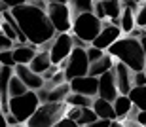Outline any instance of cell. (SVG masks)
<instances>
[{"label": "cell", "instance_id": "cell-9", "mask_svg": "<svg viewBox=\"0 0 146 127\" xmlns=\"http://www.w3.org/2000/svg\"><path fill=\"white\" fill-rule=\"evenodd\" d=\"M118 95L119 93H118V87H116V80H114L112 70L101 74V76L97 78V97L112 103Z\"/></svg>", "mask_w": 146, "mask_h": 127}, {"label": "cell", "instance_id": "cell-24", "mask_svg": "<svg viewBox=\"0 0 146 127\" xmlns=\"http://www.w3.org/2000/svg\"><path fill=\"white\" fill-rule=\"evenodd\" d=\"M65 103L68 106H76V108H89L93 103L91 97H86V95H78V93H68L65 97Z\"/></svg>", "mask_w": 146, "mask_h": 127}, {"label": "cell", "instance_id": "cell-12", "mask_svg": "<svg viewBox=\"0 0 146 127\" xmlns=\"http://www.w3.org/2000/svg\"><path fill=\"white\" fill-rule=\"evenodd\" d=\"M112 74H114V80H116V87H118V93L119 95H127L129 89L133 87V72L127 68L125 65L121 63H114L112 66Z\"/></svg>", "mask_w": 146, "mask_h": 127}, {"label": "cell", "instance_id": "cell-15", "mask_svg": "<svg viewBox=\"0 0 146 127\" xmlns=\"http://www.w3.org/2000/svg\"><path fill=\"white\" fill-rule=\"evenodd\" d=\"M11 74H13V68L10 66H2L0 65V110L8 112V82H10Z\"/></svg>", "mask_w": 146, "mask_h": 127}, {"label": "cell", "instance_id": "cell-30", "mask_svg": "<svg viewBox=\"0 0 146 127\" xmlns=\"http://www.w3.org/2000/svg\"><path fill=\"white\" fill-rule=\"evenodd\" d=\"M133 85H146V74L142 72H133Z\"/></svg>", "mask_w": 146, "mask_h": 127}, {"label": "cell", "instance_id": "cell-35", "mask_svg": "<svg viewBox=\"0 0 146 127\" xmlns=\"http://www.w3.org/2000/svg\"><path fill=\"white\" fill-rule=\"evenodd\" d=\"M135 122L139 123V125H146V110H139L137 112V116H135Z\"/></svg>", "mask_w": 146, "mask_h": 127}, {"label": "cell", "instance_id": "cell-32", "mask_svg": "<svg viewBox=\"0 0 146 127\" xmlns=\"http://www.w3.org/2000/svg\"><path fill=\"white\" fill-rule=\"evenodd\" d=\"M53 127H80V125H78L76 122H72V120H68L66 116H63V118H61V120L55 123Z\"/></svg>", "mask_w": 146, "mask_h": 127}, {"label": "cell", "instance_id": "cell-6", "mask_svg": "<svg viewBox=\"0 0 146 127\" xmlns=\"http://www.w3.org/2000/svg\"><path fill=\"white\" fill-rule=\"evenodd\" d=\"M63 66V74L65 80H72V78H80V76H87L89 70V61H87L86 50L84 48H72L70 55L66 57L65 61L61 63Z\"/></svg>", "mask_w": 146, "mask_h": 127}, {"label": "cell", "instance_id": "cell-23", "mask_svg": "<svg viewBox=\"0 0 146 127\" xmlns=\"http://www.w3.org/2000/svg\"><path fill=\"white\" fill-rule=\"evenodd\" d=\"M66 6L72 11V15H80V13L93 11V0H68Z\"/></svg>", "mask_w": 146, "mask_h": 127}, {"label": "cell", "instance_id": "cell-28", "mask_svg": "<svg viewBox=\"0 0 146 127\" xmlns=\"http://www.w3.org/2000/svg\"><path fill=\"white\" fill-rule=\"evenodd\" d=\"M0 65L2 66H10V68L15 66V61H13V57H11V50L0 51Z\"/></svg>", "mask_w": 146, "mask_h": 127}, {"label": "cell", "instance_id": "cell-29", "mask_svg": "<svg viewBox=\"0 0 146 127\" xmlns=\"http://www.w3.org/2000/svg\"><path fill=\"white\" fill-rule=\"evenodd\" d=\"M86 55H87V61L93 63V61H97V59H101V57L104 55V51L97 50V48H93V46H87L86 48Z\"/></svg>", "mask_w": 146, "mask_h": 127}, {"label": "cell", "instance_id": "cell-17", "mask_svg": "<svg viewBox=\"0 0 146 127\" xmlns=\"http://www.w3.org/2000/svg\"><path fill=\"white\" fill-rule=\"evenodd\" d=\"M29 68L34 72V74H40L42 76L44 72L48 70L49 66H51V59H49V53L48 50H42V51H36V55L33 57V61L29 63Z\"/></svg>", "mask_w": 146, "mask_h": 127}, {"label": "cell", "instance_id": "cell-31", "mask_svg": "<svg viewBox=\"0 0 146 127\" xmlns=\"http://www.w3.org/2000/svg\"><path fill=\"white\" fill-rule=\"evenodd\" d=\"M13 48V42H11L8 36H4V34L0 32V51H4V50H11Z\"/></svg>", "mask_w": 146, "mask_h": 127}, {"label": "cell", "instance_id": "cell-41", "mask_svg": "<svg viewBox=\"0 0 146 127\" xmlns=\"http://www.w3.org/2000/svg\"><path fill=\"white\" fill-rule=\"evenodd\" d=\"M33 2H36V0H27V4H33Z\"/></svg>", "mask_w": 146, "mask_h": 127}, {"label": "cell", "instance_id": "cell-22", "mask_svg": "<svg viewBox=\"0 0 146 127\" xmlns=\"http://www.w3.org/2000/svg\"><path fill=\"white\" fill-rule=\"evenodd\" d=\"M119 30L121 32L129 34L133 28H135V13L129 10V8H121V13H119Z\"/></svg>", "mask_w": 146, "mask_h": 127}, {"label": "cell", "instance_id": "cell-2", "mask_svg": "<svg viewBox=\"0 0 146 127\" xmlns=\"http://www.w3.org/2000/svg\"><path fill=\"white\" fill-rule=\"evenodd\" d=\"M108 55L118 57V61L121 65H125L131 72L144 70V53H142L141 44L137 38H131V36L118 38L108 48Z\"/></svg>", "mask_w": 146, "mask_h": 127}, {"label": "cell", "instance_id": "cell-19", "mask_svg": "<svg viewBox=\"0 0 146 127\" xmlns=\"http://www.w3.org/2000/svg\"><path fill=\"white\" fill-rule=\"evenodd\" d=\"M127 97L133 106H137L139 110H146V85H133Z\"/></svg>", "mask_w": 146, "mask_h": 127}, {"label": "cell", "instance_id": "cell-33", "mask_svg": "<svg viewBox=\"0 0 146 127\" xmlns=\"http://www.w3.org/2000/svg\"><path fill=\"white\" fill-rule=\"evenodd\" d=\"M0 4H4L8 10H11V8H17L21 4H27V0H0Z\"/></svg>", "mask_w": 146, "mask_h": 127}, {"label": "cell", "instance_id": "cell-46", "mask_svg": "<svg viewBox=\"0 0 146 127\" xmlns=\"http://www.w3.org/2000/svg\"><path fill=\"white\" fill-rule=\"evenodd\" d=\"M142 127H146V125H142Z\"/></svg>", "mask_w": 146, "mask_h": 127}, {"label": "cell", "instance_id": "cell-27", "mask_svg": "<svg viewBox=\"0 0 146 127\" xmlns=\"http://www.w3.org/2000/svg\"><path fill=\"white\" fill-rule=\"evenodd\" d=\"M135 27L146 28V0H142L139 6V11L135 13Z\"/></svg>", "mask_w": 146, "mask_h": 127}, {"label": "cell", "instance_id": "cell-42", "mask_svg": "<svg viewBox=\"0 0 146 127\" xmlns=\"http://www.w3.org/2000/svg\"><path fill=\"white\" fill-rule=\"evenodd\" d=\"M11 127H23V125H21V123H17V125H11Z\"/></svg>", "mask_w": 146, "mask_h": 127}, {"label": "cell", "instance_id": "cell-38", "mask_svg": "<svg viewBox=\"0 0 146 127\" xmlns=\"http://www.w3.org/2000/svg\"><path fill=\"white\" fill-rule=\"evenodd\" d=\"M0 127H8V123H6V120H4V112L0 110Z\"/></svg>", "mask_w": 146, "mask_h": 127}, {"label": "cell", "instance_id": "cell-8", "mask_svg": "<svg viewBox=\"0 0 146 127\" xmlns=\"http://www.w3.org/2000/svg\"><path fill=\"white\" fill-rule=\"evenodd\" d=\"M72 51V38L68 32H59L55 34L53 40H51V46H49V59H51V65H61L66 57L70 55Z\"/></svg>", "mask_w": 146, "mask_h": 127}, {"label": "cell", "instance_id": "cell-37", "mask_svg": "<svg viewBox=\"0 0 146 127\" xmlns=\"http://www.w3.org/2000/svg\"><path fill=\"white\" fill-rule=\"evenodd\" d=\"M139 44H141V50H142V53H144V57H146V34L139 38Z\"/></svg>", "mask_w": 146, "mask_h": 127}, {"label": "cell", "instance_id": "cell-39", "mask_svg": "<svg viewBox=\"0 0 146 127\" xmlns=\"http://www.w3.org/2000/svg\"><path fill=\"white\" fill-rule=\"evenodd\" d=\"M46 2H53V4H68V0H46Z\"/></svg>", "mask_w": 146, "mask_h": 127}, {"label": "cell", "instance_id": "cell-36", "mask_svg": "<svg viewBox=\"0 0 146 127\" xmlns=\"http://www.w3.org/2000/svg\"><path fill=\"white\" fill-rule=\"evenodd\" d=\"M55 72H57V65H51V66L48 68V70H46V72L42 74V80H49V78L53 76Z\"/></svg>", "mask_w": 146, "mask_h": 127}, {"label": "cell", "instance_id": "cell-26", "mask_svg": "<svg viewBox=\"0 0 146 127\" xmlns=\"http://www.w3.org/2000/svg\"><path fill=\"white\" fill-rule=\"evenodd\" d=\"M97 120V116H95V112L91 110V106L89 108H80V116H78V120H76V123L80 127H84V125H89V123H93Z\"/></svg>", "mask_w": 146, "mask_h": 127}, {"label": "cell", "instance_id": "cell-44", "mask_svg": "<svg viewBox=\"0 0 146 127\" xmlns=\"http://www.w3.org/2000/svg\"><path fill=\"white\" fill-rule=\"evenodd\" d=\"M144 68H146V57H144Z\"/></svg>", "mask_w": 146, "mask_h": 127}, {"label": "cell", "instance_id": "cell-7", "mask_svg": "<svg viewBox=\"0 0 146 127\" xmlns=\"http://www.w3.org/2000/svg\"><path fill=\"white\" fill-rule=\"evenodd\" d=\"M46 15H48L51 27H53L55 32H70V10L66 4H53V2H48L46 6Z\"/></svg>", "mask_w": 146, "mask_h": 127}, {"label": "cell", "instance_id": "cell-1", "mask_svg": "<svg viewBox=\"0 0 146 127\" xmlns=\"http://www.w3.org/2000/svg\"><path fill=\"white\" fill-rule=\"evenodd\" d=\"M10 13L13 15L29 44L38 48V46H44L53 40L55 30L46 15V10H40L33 4H21L17 8H11Z\"/></svg>", "mask_w": 146, "mask_h": 127}, {"label": "cell", "instance_id": "cell-43", "mask_svg": "<svg viewBox=\"0 0 146 127\" xmlns=\"http://www.w3.org/2000/svg\"><path fill=\"white\" fill-rule=\"evenodd\" d=\"M133 2H137V4H139V2H142V0H133Z\"/></svg>", "mask_w": 146, "mask_h": 127}, {"label": "cell", "instance_id": "cell-21", "mask_svg": "<svg viewBox=\"0 0 146 127\" xmlns=\"http://www.w3.org/2000/svg\"><path fill=\"white\" fill-rule=\"evenodd\" d=\"M70 93V89H68V83L63 82L59 85H55V87L48 89V93H46V103H65V97Z\"/></svg>", "mask_w": 146, "mask_h": 127}, {"label": "cell", "instance_id": "cell-34", "mask_svg": "<svg viewBox=\"0 0 146 127\" xmlns=\"http://www.w3.org/2000/svg\"><path fill=\"white\" fill-rule=\"evenodd\" d=\"M112 125V120H101V118H97L93 123H89L87 127H110Z\"/></svg>", "mask_w": 146, "mask_h": 127}, {"label": "cell", "instance_id": "cell-25", "mask_svg": "<svg viewBox=\"0 0 146 127\" xmlns=\"http://www.w3.org/2000/svg\"><path fill=\"white\" fill-rule=\"evenodd\" d=\"M29 89L25 87V83L15 76V74H11L10 82H8V97H17V95H23L27 93Z\"/></svg>", "mask_w": 146, "mask_h": 127}, {"label": "cell", "instance_id": "cell-13", "mask_svg": "<svg viewBox=\"0 0 146 127\" xmlns=\"http://www.w3.org/2000/svg\"><path fill=\"white\" fill-rule=\"evenodd\" d=\"M13 74H15L23 83H25V87L31 89V91H36L44 85V80L40 74H34L27 65H15L13 66Z\"/></svg>", "mask_w": 146, "mask_h": 127}, {"label": "cell", "instance_id": "cell-18", "mask_svg": "<svg viewBox=\"0 0 146 127\" xmlns=\"http://www.w3.org/2000/svg\"><path fill=\"white\" fill-rule=\"evenodd\" d=\"M91 110L95 112V116L101 118V120H116V114H114V108H112V103H108V101L104 99H93L91 103Z\"/></svg>", "mask_w": 146, "mask_h": 127}, {"label": "cell", "instance_id": "cell-20", "mask_svg": "<svg viewBox=\"0 0 146 127\" xmlns=\"http://www.w3.org/2000/svg\"><path fill=\"white\" fill-rule=\"evenodd\" d=\"M112 108H114V114H116V120H118V118L129 116L133 105H131V101H129L127 95H118V97L112 101Z\"/></svg>", "mask_w": 146, "mask_h": 127}, {"label": "cell", "instance_id": "cell-14", "mask_svg": "<svg viewBox=\"0 0 146 127\" xmlns=\"http://www.w3.org/2000/svg\"><path fill=\"white\" fill-rule=\"evenodd\" d=\"M36 55V46L33 44H19L17 48H11V57L15 65H29Z\"/></svg>", "mask_w": 146, "mask_h": 127}, {"label": "cell", "instance_id": "cell-45", "mask_svg": "<svg viewBox=\"0 0 146 127\" xmlns=\"http://www.w3.org/2000/svg\"><path fill=\"white\" fill-rule=\"evenodd\" d=\"M0 25H2V15H0Z\"/></svg>", "mask_w": 146, "mask_h": 127}, {"label": "cell", "instance_id": "cell-11", "mask_svg": "<svg viewBox=\"0 0 146 127\" xmlns=\"http://www.w3.org/2000/svg\"><path fill=\"white\" fill-rule=\"evenodd\" d=\"M121 36V30H119V27H114V25H106V23H103V28H101V32L93 38V42L89 46H93V48H97V50H108L110 46L116 42V40Z\"/></svg>", "mask_w": 146, "mask_h": 127}, {"label": "cell", "instance_id": "cell-4", "mask_svg": "<svg viewBox=\"0 0 146 127\" xmlns=\"http://www.w3.org/2000/svg\"><path fill=\"white\" fill-rule=\"evenodd\" d=\"M101 28H103V21L93 15V11H89V13H80V15H74V19H72V25H70L72 36L80 38L82 42H86V44H91L93 38H95V36L101 32Z\"/></svg>", "mask_w": 146, "mask_h": 127}, {"label": "cell", "instance_id": "cell-5", "mask_svg": "<svg viewBox=\"0 0 146 127\" xmlns=\"http://www.w3.org/2000/svg\"><path fill=\"white\" fill-rule=\"evenodd\" d=\"M38 105H40V101L36 97V91H31L29 89L27 93L8 99V112H10L11 116H15V120L19 123H25L34 114Z\"/></svg>", "mask_w": 146, "mask_h": 127}, {"label": "cell", "instance_id": "cell-10", "mask_svg": "<svg viewBox=\"0 0 146 127\" xmlns=\"http://www.w3.org/2000/svg\"><path fill=\"white\" fill-rule=\"evenodd\" d=\"M68 89L70 93H78V95H86V97H95L97 95V78L93 76H80V78H72L68 80Z\"/></svg>", "mask_w": 146, "mask_h": 127}, {"label": "cell", "instance_id": "cell-40", "mask_svg": "<svg viewBox=\"0 0 146 127\" xmlns=\"http://www.w3.org/2000/svg\"><path fill=\"white\" fill-rule=\"evenodd\" d=\"M110 127H127V125H125V123H118V122H112V125H110Z\"/></svg>", "mask_w": 146, "mask_h": 127}, {"label": "cell", "instance_id": "cell-16", "mask_svg": "<svg viewBox=\"0 0 146 127\" xmlns=\"http://www.w3.org/2000/svg\"><path fill=\"white\" fill-rule=\"evenodd\" d=\"M112 66H114V59H112V55L104 53L101 59H97V61L89 63V70H87V74H89V76H93V78H99L101 74H104V72L112 70Z\"/></svg>", "mask_w": 146, "mask_h": 127}, {"label": "cell", "instance_id": "cell-3", "mask_svg": "<svg viewBox=\"0 0 146 127\" xmlns=\"http://www.w3.org/2000/svg\"><path fill=\"white\" fill-rule=\"evenodd\" d=\"M65 103H40L34 114L29 118L27 127H53L65 116Z\"/></svg>", "mask_w": 146, "mask_h": 127}]
</instances>
